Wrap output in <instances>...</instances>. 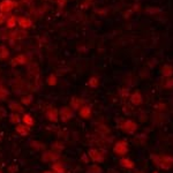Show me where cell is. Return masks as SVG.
Wrapping results in <instances>:
<instances>
[{
  "instance_id": "603a6c76",
  "label": "cell",
  "mask_w": 173,
  "mask_h": 173,
  "mask_svg": "<svg viewBox=\"0 0 173 173\" xmlns=\"http://www.w3.org/2000/svg\"><path fill=\"white\" fill-rule=\"evenodd\" d=\"M155 173H156V172H155Z\"/></svg>"
},
{
  "instance_id": "7402d4cb",
  "label": "cell",
  "mask_w": 173,
  "mask_h": 173,
  "mask_svg": "<svg viewBox=\"0 0 173 173\" xmlns=\"http://www.w3.org/2000/svg\"><path fill=\"white\" fill-rule=\"evenodd\" d=\"M44 173H54V172H51V171H46V172H44Z\"/></svg>"
},
{
  "instance_id": "8992f818",
  "label": "cell",
  "mask_w": 173,
  "mask_h": 173,
  "mask_svg": "<svg viewBox=\"0 0 173 173\" xmlns=\"http://www.w3.org/2000/svg\"><path fill=\"white\" fill-rule=\"evenodd\" d=\"M45 116L48 118L50 121H57L58 120V111H57L56 108H49L46 113H45Z\"/></svg>"
},
{
  "instance_id": "ba28073f",
  "label": "cell",
  "mask_w": 173,
  "mask_h": 173,
  "mask_svg": "<svg viewBox=\"0 0 173 173\" xmlns=\"http://www.w3.org/2000/svg\"><path fill=\"white\" fill-rule=\"evenodd\" d=\"M80 116L84 119H88V118H90L91 116V108L89 106H82V108H80Z\"/></svg>"
},
{
  "instance_id": "44dd1931",
  "label": "cell",
  "mask_w": 173,
  "mask_h": 173,
  "mask_svg": "<svg viewBox=\"0 0 173 173\" xmlns=\"http://www.w3.org/2000/svg\"><path fill=\"white\" fill-rule=\"evenodd\" d=\"M49 84H56V80H54V76H50V80H49Z\"/></svg>"
},
{
  "instance_id": "9a60e30c",
  "label": "cell",
  "mask_w": 173,
  "mask_h": 173,
  "mask_svg": "<svg viewBox=\"0 0 173 173\" xmlns=\"http://www.w3.org/2000/svg\"><path fill=\"white\" fill-rule=\"evenodd\" d=\"M89 171H90V173H102V169L98 167L97 165H92V166H90V167H89Z\"/></svg>"
},
{
  "instance_id": "e0dca14e",
  "label": "cell",
  "mask_w": 173,
  "mask_h": 173,
  "mask_svg": "<svg viewBox=\"0 0 173 173\" xmlns=\"http://www.w3.org/2000/svg\"><path fill=\"white\" fill-rule=\"evenodd\" d=\"M163 74H164V75H166V76L171 75V74H172V68H171L170 66H165L164 69H163Z\"/></svg>"
},
{
  "instance_id": "7c38bea8",
  "label": "cell",
  "mask_w": 173,
  "mask_h": 173,
  "mask_svg": "<svg viewBox=\"0 0 173 173\" xmlns=\"http://www.w3.org/2000/svg\"><path fill=\"white\" fill-rule=\"evenodd\" d=\"M52 170L56 173H65V169H64V166L60 163H56V164L52 166Z\"/></svg>"
},
{
  "instance_id": "52a82bcc",
  "label": "cell",
  "mask_w": 173,
  "mask_h": 173,
  "mask_svg": "<svg viewBox=\"0 0 173 173\" xmlns=\"http://www.w3.org/2000/svg\"><path fill=\"white\" fill-rule=\"evenodd\" d=\"M29 130H30V128H29V126L27 125H19L16 127V132L20 135H23V136L29 134Z\"/></svg>"
},
{
  "instance_id": "5b68a950",
  "label": "cell",
  "mask_w": 173,
  "mask_h": 173,
  "mask_svg": "<svg viewBox=\"0 0 173 173\" xmlns=\"http://www.w3.org/2000/svg\"><path fill=\"white\" fill-rule=\"evenodd\" d=\"M72 117H73V110L69 108V106H65V108H61V111H60L61 120L67 121L68 119H70Z\"/></svg>"
},
{
  "instance_id": "9c48e42d",
  "label": "cell",
  "mask_w": 173,
  "mask_h": 173,
  "mask_svg": "<svg viewBox=\"0 0 173 173\" xmlns=\"http://www.w3.org/2000/svg\"><path fill=\"white\" fill-rule=\"evenodd\" d=\"M120 165L126 169H133L134 167V162H132L129 158H122L120 159Z\"/></svg>"
},
{
  "instance_id": "277c9868",
  "label": "cell",
  "mask_w": 173,
  "mask_h": 173,
  "mask_svg": "<svg viewBox=\"0 0 173 173\" xmlns=\"http://www.w3.org/2000/svg\"><path fill=\"white\" fill-rule=\"evenodd\" d=\"M89 156H90V158L94 162H96V163H102L104 160V156H103V154L100 151H98L97 149H90L89 150Z\"/></svg>"
},
{
  "instance_id": "2e32d148",
  "label": "cell",
  "mask_w": 173,
  "mask_h": 173,
  "mask_svg": "<svg viewBox=\"0 0 173 173\" xmlns=\"http://www.w3.org/2000/svg\"><path fill=\"white\" fill-rule=\"evenodd\" d=\"M11 122H14V124L20 122V117H19V114H16V113L12 114V116H11Z\"/></svg>"
},
{
  "instance_id": "6da1fadb",
  "label": "cell",
  "mask_w": 173,
  "mask_h": 173,
  "mask_svg": "<svg viewBox=\"0 0 173 173\" xmlns=\"http://www.w3.org/2000/svg\"><path fill=\"white\" fill-rule=\"evenodd\" d=\"M151 159H154L155 164L160 167V169L169 170L173 165V157L171 156H157V155H151Z\"/></svg>"
},
{
  "instance_id": "ac0fdd59",
  "label": "cell",
  "mask_w": 173,
  "mask_h": 173,
  "mask_svg": "<svg viewBox=\"0 0 173 173\" xmlns=\"http://www.w3.org/2000/svg\"><path fill=\"white\" fill-rule=\"evenodd\" d=\"M89 84H90V86H92V88H95V86H97V84H98V80L95 78H92L90 80V82H89Z\"/></svg>"
},
{
  "instance_id": "30bf717a",
  "label": "cell",
  "mask_w": 173,
  "mask_h": 173,
  "mask_svg": "<svg viewBox=\"0 0 173 173\" xmlns=\"http://www.w3.org/2000/svg\"><path fill=\"white\" fill-rule=\"evenodd\" d=\"M130 102L134 104V105H141L142 104V97L138 92H135L134 95L130 97Z\"/></svg>"
},
{
  "instance_id": "3957f363",
  "label": "cell",
  "mask_w": 173,
  "mask_h": 173,
  "mask_svg": "<svg viewBox=\"0 0 173 173\" xmlns=\"http://www.w3.org/2000/svg\"><path fill=\"white\" fill-rule=\"evenodd\" d=\"M122 129L125 130L127 134H134L135 130L137 129V125L133 120H127L124 122V125L121 126Z\"/></svg>"
},
{
  "instance_id": "4fadbf2b",
  "label": "cell",
  "mask_w": 173,
  "mask_h": 173,
  "mask_svg": "<svg viewBox=\"0 0 173 173\" xmlns=\"http://www.w3.org/2000/svg\"><path fill=\"white\" fill-rule=\"evenodd\" d=\"M23 122H24V125L30 127V126L34 125V119H32L29 114H24V116H23Z\"/></svg>"
},
{
  "instance_id": "5bb4252c",
  "label": "cell",
  "mask_w": 173,
  "mask_h": 173,
  "mask_svg": "<svg viewBox=\"0 0 173 173\" xmlns=\"http://www.w3.org/2000/svg\"><path fill=\"white\" fill-rule=\"evenodd\" d=\"M9 108H12L13 111H22V108L15 102H11L9 103Z\"/></svg>"
},
{
  "instance_id": "8fae6325",
  "label": "cell",
  "mask_w": 173,
  "mask_h": 173,
  "mask_svg": "<svg viewBox=\"0 0 173 173\" xmlns=\"http://www.w3.org/2000/svg\"><path fill=\"white\" fill-rule=\"evenodd\" d=\"M81 104H82V100L78 99V98H73L72 99V103H70V106L73 110H78V108H81Z\"/></svg>"
},
{
  "instance_id": "7a4b0ae2",
  "label": "cell",
  "mask_w": 173,
  "mask_h": 173,
  "mask_svg": "<svg viewBox=\"0 0 173 173\" xmlns=\"http://www.w3.org/2000/svg\"><path fill=\"white\" fill-rule=\"evenodd\" d=\"M113 150H114V152H116L117 155H120V156L126 155V154L128 152V146H127V142H125V141L118 142L117 144L114 146Z\"/></svg>"
},
{
  "instance_id": "ffe728a7",
  "label": "cell",
  "mask_w": 173,
  "mask_h": 173,
  "mask_svg": "<svg viewBox=\"0 0 173 173\" xmlns=\"http://www.w3.org/2000/svg\"><path fill=\"white\" fill-rule=\"evenodd\" d=\"M32 99V97H30V96H28V98H22V103L26 104V105H28V104L30 103V100Z\"/></svg>"
},
{
  "instance_id": "d6986e66",
  "label": "cell",
  "mask_w": 173,
  "mask_h": 173,
  "mask_svg": "<svg viewBox=\"0 0 173 173\" xmlns=\"http://www.w3.org/2000/svg\"><path fill=\"white\" fill-rule=\"evenodd\" d=\"M97 130H100V132H103V133H110V129H108V127H105V126L100 125L98 128H97Z\"/></svg>"
}]
</instances>
